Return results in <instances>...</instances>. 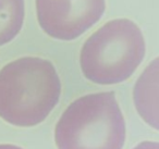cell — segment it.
I'll return each instance as SVG.
<instances>
[{"mask_svg": "<svg viewBox=\"0 0 159 149\" xmlns=\"http://www.w3.org/2000/svg\"><path fill=\"white\" fill-rule=\"evenodd\" d=\"M124 140V118L112 92L77 98L55 129L58 149H122Z\"/></svg>", "mask_w": 159, "mask_h": 149, "instance_id": "cell-2", "label": "cell"}, {"mask_svg": "<svg viewBox=\"0 0 159 149\" xmlns=\"http://www.w3.org/2000/svg\"><path fill=\"white\" fill-rule=\"evenodd\" d=\"M0 149H22V148L19 146H16V145L3 144V145H0Z\"/></svg>", "mask_w": 159, "mask_h": 149, "instance_id": "cell-8", "label": "cell"}, {"mask_svg": "<svg viewBox=\"0 0 159 149\" xmlns=\"http://www.w3.org/2000/svg\"><path fill=\"white\" fill-rule=\"evenodd\" d=\"M42 29L50 37L73 40L104 14L105 0H35Z\"/></svg>", "mask_w": 159, "mask_h": 149, "instance_id": "cell-4", "label": "cell"}, {"mask_svg": "<svg viewBox=\"0 0 159 149\" xmlns=\"http://www.w3.org/2000/svg\"><path fill=\"white\" fill-rule=\"evenodd\" d=\"M133 100L141 118L159 131V57L146 66L136 81Z\"/></svg>", "mask_w": 159, "mask_h": 149, "instance_id": "cell-5", "label": "cell"}, {"mask_svg": "<svg viewBox=\"0 0 159 149\" xmlns=\"http://www.w3.org/2000/svg\"><path fill=\"white\" fill-rule=\"evenodd\" d=\"M61 95L53 64L38 57H23L0 70V118L20 127L42 123Z\"/></svg>", "mask_w": 159, "mask_h": 149, "instance_id": "cell-1", "label": "cell"}, {"mask_svg": "<svg viewBox=\"0 0 159 149\" xmlns=\"http://www.w3.org/2000/svg\"><path fill=\"white\" fill-rule=\"evenodd\" d=\"M133 149H159V142H143Z\"/></svg>", "mask_w": 159, "mask_h": 149, "instance_id": "cell-7", "label": "cell"}, {"mask_svg": "<svg viewBox=\"0 0 159 149\" xmlns=\"http://www.w3.org/2000/svg\"><path fill=\"white\" fill-rule=\"evenodd\" d=\"M145 40L139 27L128 19L109 21L83 45L80 64L89 81L112 85L126 81L145 56Z\"/></svg>", "mask_w": 159, "mask_h": 149, "instance_id": "cell-3", "label": "cell"}, {"mask_svg": "<svg viewBox=\"0 0 159 149\" xmlns=\"http://www.w3.org/2000/svg\"><path fill=\"white\" fill-rule=\"evenodd\" d=\"M24 12V0H0V46L20 33Z\"/></svg>", "mask_w": 159, "mask_h": 149, "instance_id": "cell-6", "label": "cell"}]
</instances>
